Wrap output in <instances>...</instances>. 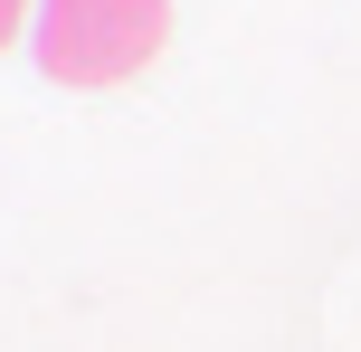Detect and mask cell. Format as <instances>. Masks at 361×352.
Masks as SVG:
<instances>
[{
    "mask_svg": "<svg viewBox=\"0 0 361 352\" xmlns=\"http://www.w3.org/2000/svg\"><path fill=\"white\" fill-rule=\"evenodd\" d=\"M162 0H38V67L57 86H124L162 57Z\"/></svg>",
    "mask_w": 361,
    "mask_h": 352,
    "instance_id": "cell-1",
    "label": "cell"
},
{
    "mask_svg": "<svg viewBox=\"0 0 361 352\" xmlns=\"http://www.w3.org/2000/svg\"><path fill=\"white\" fill-rule=\"evenodd\" d=\"M19 19H29V0H0V48L19 38Z\"/></svg>",
    "mask_w": 361,
    "mask_h": 352,
    "instance_id": "cell-2",
    "label": "cell"
}]
</instances>
